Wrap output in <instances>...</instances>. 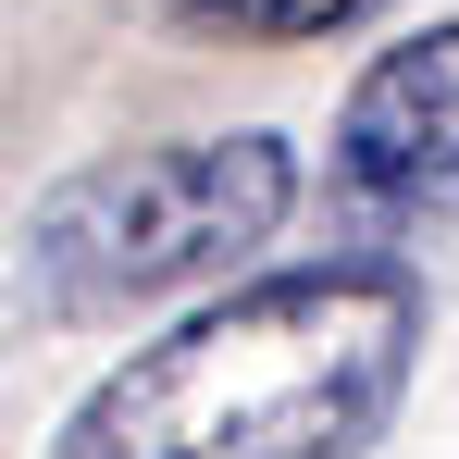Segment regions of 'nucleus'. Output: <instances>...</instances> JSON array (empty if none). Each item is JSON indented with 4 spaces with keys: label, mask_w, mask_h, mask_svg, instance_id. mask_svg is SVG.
<instances>
[{
    "label": "nucleus",
    "mask_w": 459,
    "mask_h": 459,
    "mask_svg": "<svg viewBox=\"0 0 459 459\" xmlns=\"http://www.w3.org/2000/svg\"><path fill=\"white\" fill-rule=\"evenodd\" d=\"M422 273L397 248H323L186 310L100 373L50 459H360L422 360Z\"/></svg>",
    "instance_id": "f257e3e1"
},
{
    "label": "nucleus",
    "mask_w": 459,
    "mask_h": 459,
    "mask_svg": "<svg viewBox=\"0 0 459 459\" xmlns=\"http://www.w3.org/2000/svg\"><path fill=\"white\" fill-rule=\"evenodd\" d=\"M286 212H299V150L273 125L112 150L38 199L25 286H38V310L87 323V310H125V299H161V286H199V273L248 261Z\"/></svg>",
    "instance_id": "f03ea898"
},
{
    "label": "nucleus",
    "mask_w": 459,
    "mask_h": 459,
    "mask_svg": "<svg viewBox=\"0 0 459 459\" xmlns=\"http://www.w3.org/2000/svg\"><path fill=\"white\" fill-rule=\"evenodd\" d=\"M335 186L373 224H447L459 212V13L373 50V75L335 112Z\"/></svg>",
    "instance_id": "7ed1b4c3"
},
{
    "label": "nucleus",
    "mask_w": 459,
    "mask_h": 459,
    "mask_svg": "<svg viewBox=\"0 0 459 459\" xmlns=\"http://www.w3.org/2000/svg\"><path fill=\"white\" fill-rule=\"evenodd\" d=\"M174 25H212V38H261V50H286V38H335V25H360L385 0H161Z\"/></svg>",
    "instance_id": "20e7f679"
}]
</instances>
